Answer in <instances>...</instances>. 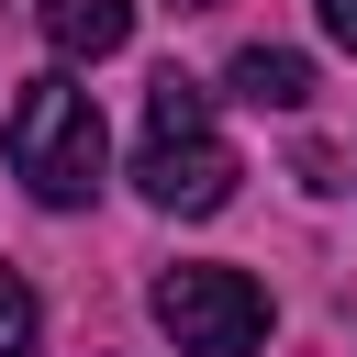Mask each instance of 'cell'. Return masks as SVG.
Returning <instances> with one entry per match:
<instances>
[{"mask_svg": "<svg viewBox=\"0 0 357 357\" xmlns=\"http://www.w3.org/2000/svg\"><path fill=\"white\" fill-rule=\"evenodd\" d=\"M312 11H324V33H335V45L357 56V0H312Z\"/></svg>", "mask_w": 357, "mask_h": 357, "instance_id": "obj_7", "label": "cell"}, {"mask_svg": "<svg viewBox=\"0 0 357 357\" xmlns=\"http://www.w3.org/2000/svg\"><path fill=\"white\" fill-rule=\"evenodd\" d=\"M223 89L257 100V112H301V100H312V67H301L290 45H245V56L223 67Z\"/></svg>", "mask_w": 357, "mask_h": 357, "instance_id": "obj_5", "label": "cell"}, {"mask_svg": "<svg viewBox=\"0 0 357 357\" xmlns=\"http://www.w3.org/2000/svg\"><path fill=\"white\" fill-rule=\"evenodd\" d=\"M167 11H212V0H167Z\"/></svg>", "mask_w": 357, "mask_h": 357, "instance_id": "obj_8", "label": "cell"}, {"mask_svg": "<svg viewBox=\"0 0 357 357\" xmlns=\"http://www.w3.org/2000/svg\"><path fill=\"white\" fill-rule=\"evenodd\" d=\"M134 190H145L156 212H223V201H234V145H223V123H212V89L178 78V67L145 89Z\"/></svg>", "mask_w": 357, "mask_h": 357, "instance_id": "obj_1", "label": "cell"}, {"mask_svg": "<svg viewBox=\"0 0 357 357\" xmlns=\"http://www.w3.org/2000/svg\"><path fill=\"white\" fill-rule=\"evenodd\" d=\"M33 22H45V45H56L67 67H100V56L134 45V0H45Z\"/></svg>", "mask_w": 357, "mask_h": 357, "instance_id": "obj_4", "label": "cell"}, {"mask_svg": "<svg viewBox=\"0 0 357 357\" xmlns=\"http://www.w3.org/2000/svg\"><path fill=\"white\" fill-rule=\"evenodd\" d=\"M0 145H11V178H22L45 212H78V201L100 190V156H112V134H100V100H89L67 67H56V78H33V89L11 100Z\"/></svg>", "mask_w": 357, "mask_h": 357, "instance_id": "obj_2", "label": "cell"}, {"mask_svg": "<svg viewBox=\"0 0 357 357\" xmlns=\"http://www.w3.org/2000/svg\"><path fill=\"white\" fill-rule=\"evenodd\" d=\"M156 324L178 335V357H257L268 346V290L245 268H167Z\"/></svg>", "mask_w": 357, "mask_h": 357, "instance_id": "obj_3", "label": "cell"}, {"mask_svg": "<svg viewBox=\"0 0 357 357\" xmlns=\"http://www.w3.org/2000/svg\"><path fill=\"white\" fill-rule=\"evenodd\" d=\"M33 335H45V301L0 268V357H33Z\"/></svg>", "mask_w": 357, "mask_h": 357, "instance_id": "obj_6", "label": "cell"}]
</instances>
